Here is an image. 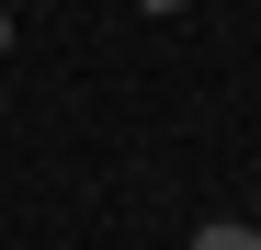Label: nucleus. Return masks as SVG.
Instances as JSON below:
<instances>
[{"instance_id": "f257e3e1", "label": "nucleus", "mask_w": 261, "mask_h": 250, "mask_svg": "<svg viewBox=\"0 0 261 250\" xmlns=\"http://www.w3.org/2000/svg\"><path fill=\"white\" fill-rule=\"evenodd\" d=\"M193 250H261V228H250V216H204V228H193Z\"/></svg>"}, {"instance_id": "f03ea898", "label": "nucleus", "mask_w": 261, "mask_h": 250, "mask_svg": "<svg viewBox=\"0 0 261 250\" xmlns=\"http://www.w3.org/2000/svg\"><path fill=\"white\" fill-rule=\"evenodd\" d=\"M0 57H12V12H0Z\"/></svg>"}, {"instance_id": "7ed1b4c3", "label": "nucleus", "mask_w": 261, "mask_h": 250, "mask_svg": "<svg viewBox=\"0 0 261 250\" xmlns=\"http://www.w3.org/2000/svg\"><path fill=\"white\" fill-rule=\"evenodd\" d=\"M137 12H182V0H137Z\"/></svg>"}, {"instance_id": "20e7f679", "label": "nucleus", "mask_w": 261, "mask_h": 250, "mask_svg": "<svg viewBox=\"0 0 261 250\" xmlns=\"http://www.w3.org/2000/svg\"><path fill=\"white\" fill-rule=\"evenodd\" d=\"M250 228H261V182H250Z\"/></svg>"}]
</instances>
